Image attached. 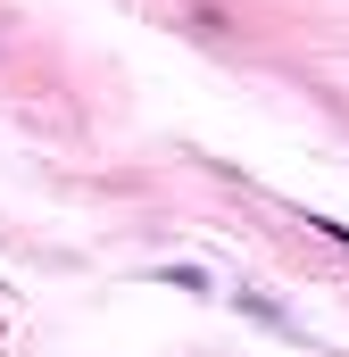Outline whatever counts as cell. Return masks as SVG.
I'll return each instance as SVG.
<instances>
[{"mask_svg":"<svg viewBox=\"0 0 349 357\" xmlns=\"http://www.w3.org/2000/svg\"><path fill=\"white\" fill-rule=\"evenodd\" d=\"M308 225H316L325 241H341V250H349V225H341V216H308Z\"/></svg>","mask_w":349,"mask_h":357,"instance_id":"cell-1","label":"cell"}]
</instances>
